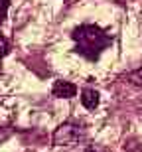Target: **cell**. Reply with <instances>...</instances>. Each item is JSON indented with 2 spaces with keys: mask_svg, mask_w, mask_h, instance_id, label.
<instances>
[{
  "mask_svg": "<svg viewBox=\"0 0 142 152\" xmlns=\"http://www.w3.org/2000/svg\"><path fill=\"white\" fill-rule=\"evenodd\" d=\"M6 10H8V0H0V24L4 22V18H6Z\"/></svg>",
  "mask_w": 142,
  "mask_h": 152,
  "instance_id": "cell-7",
  "label": "cell"
},
{
  "mask_svg": "<svg viewBox=\"0 0 142 152\" xmlns=\"http://www.w3.org/2000/svg\"><path fill=\"white\" fill-rule=\"evenodd\" d=\"M71 38L75 42V51L91 61L99 59L103 50H107L113 42V38L107 32H103L99 26H93V24H83L79 28H75Z\"/></svg>",
  "mask_w": 142,
  "mask_h": 152,
  "instance_id": "cell-1",
  "label": "cell"
},
{
  "mask_svg": "<svg viewBox=\"0 0 142 152\" xmlns=\"http://www.w3.org/2000/svg\"><path fill=\"white\" fill-rule=\"evenodd\" d=\"M126 79L130 81L132 85H136V87H142V67L136 69V71H132V73L126 75Z\"/></svg>",
  "mask_w": 142,
  "mask_h": 152,
  "instance_id": "cell-5",
  "label": "cell"
},
{
  "mask_svg": "<svg viewBox=\"0 0 142 152\" xmlns=\"http://www.w3.org/2000/svg\"><path fill=\"white\" fill-rule=\"evenodd\" d=\"M85 152H109L107 148H103V146H89Z\"/></svg>",
  "mask_w": 142,
  "mask_h": 152,
  "instance_id": "cell-8",
  "label": "cell"
},
{
  "mask_svg": "<svg viewBox=\"0 0 142 152\" xmlns=\"http://www.w3.org/2000/svg\"><path fill=\"white\" fill-rule=\"evenodd\" d=\"M8 50H10V45H8V39L4 38V36L0 34V59L8 53Z\"/></svg>",
  "mask_w": 142,
  "mask_h": 152,
  "instance_id": "cell-6",
  "label": "cell"
},
{
  "mask_svg": "<svg viewBox=\"0 0 142 152\" xmlns=\"http://www.w3.org/2000/svg\"><path fill=\"white\" fill-rule=\"evenodd\" d=\"M81 138V129L73 123H63L53 130V144L55 146H71Z\"/></svg>",
  "mask_w": 142,
  "mask_h": 152,
  "instance_id": "cell-2",
  "label": "cell"
},
{
  "mask_svg": "<svg viewBox=\"0 0 142 152\" xmlns=\"http://www.w3.org/2000/svg\"><path fill=\"white\" fill-rule=\"evenodd\" d=\"M75 93H77V87L71 81H63V79H57L51 87V95L57 99H71L75 97Z\"/></svg>",
  "mask_w": 142,
  "mask_h": 152,
  "instance_id": "cell-3",
  "label": "cell"
},
{
  "mask_svg": "<svg viewBox=\"0 0 142 152\" xmlns=\"http://www.w3.org/2000/svg\"><path fill=\"white\" fill-rule=\"evenodd\" d=\"M81 103H83V107L93 111V109L99 107V93L95 89H83L81 93Z\"/></svg>",
  "mask_w": 142,
  "mask_h": 152,
  "instance_id": "cell-4",
  "label": "cell"
}]
</instances>
